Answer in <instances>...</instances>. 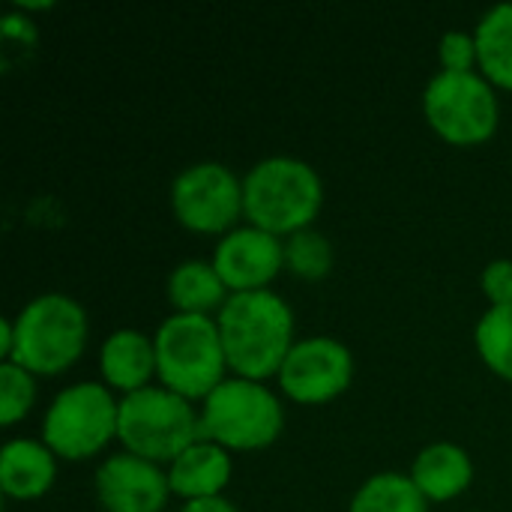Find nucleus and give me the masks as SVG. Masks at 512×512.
<instances>
[{"mask_svg":"<svg viewBox=\"0 0 512 512\" xmlns=\"http://www.w3.org/2000/svg\"><path fill=\"white\" fill-rule=\"evenodd\" d=\"M87 336L90 321L84 306L63 291H48L24 303L15 318L0 321V357L36 378H51L81 360Z\"/></svg>","mask_w":512,"mask_h":512,"instance_id":"nucleus-1","label":"nucleus"},{"mask_svg":"<svg viewBox=\"0 0 512 512\" xmlns=\"http://www.w3.org/2000/svg\"><path fill=\"white\" fill-rule=\"evenodd\" d=\"M216 324L222 333L228 369L237 378H276L297 342L294 309L273 288L231 294L219 309Z\"/></svg>","mask_w":512,"mask_h":512,"instance_id":"nucleus-2","label":"nucleus"},{"mask_svg":"<svg viewBox=\"0 0 512 512\" xmlns=\"http://www.w3.org/2000/svg\"><path fill=\"white\" fill-rule=\"evenodd\" d=\"M246 222L276 237L315 228L324 207L321 174L297 156H267L243 174Z\"/></svg>","mask_w":512,"mask_h":512,"instance_id":"nucleus-3","label":"nucleus"},{"mask_svg":"<svg viewBox=\"0 0 512 512\" xmlns=\"http://www.w3.org/2000/svg\"><path fill=\"white\" fill-rule=\"evenodd\" d=\"M153 342L156 381L189 402H204L231 372L213 315L171 312L156 327Z\"/></svg>","mask_w":512,"mask_h":512,"instance_id":"nucleus-4","label":"nucleus"},{"mask_svg":"<svg viewBox=\"0 0 512 512\" xmlns=\"http://www.w3.org/2000/svg\"><path fill=\"white\" fill-rule=\"evenodd\" d=\"M201 438L228 453L273 447L285 432V405L264 381L228 375L198 408Z\"/></svg>","mask_w":512,"mask_h":512,"instance_id":"nucleus-5","label":"nucleus"},{"mask_svg":"<svg viewBox=\"0 0 512 512\" xmlns=\"http://www.w3.org/2000/svg\"><path fill=\"white\" fill-rule=\"evenodd\" d=\"M201 438V414L195 402L150 384L138 393L120 396L117 441L120 450L156 465H171L183 450Z\"/></svg>","mask_w":512,"mask_h":512,"instance_id":"nucleus-6","label":"nucleus"},{"mask_svg":"<svg viewBox=\"0 0 512 512\" xmlns=\"http://www.w3.org/2000/svg\"><path fill=\"white\" fill-rule=\"evenodd\" d=\"M120 399L102 381H75L63 387L42 417V441L57 459L87 462L117 441Z\"/></svg>","mask_w":512,"mask_h":512,"instance_id":"nucleus-7","label":"nucleus"},{"mask_svg":"<svg viewBox=\"0 0 512 512\" xmlns=\"http://www.w3.org/2000/svg\"><path fill=\"white\" fill-rule=\"evenodd\" d=\"M423 117L447 144L480 147L501 126V96L483 72L441 69L423 87Z\"/></svg>","mask_w":512,"mask_h":512,"instance_id":"nucleus-8","label":"nucleus"},{"mask_svg":"<svg viewBox=\"0 0 512 512\" xmlns=\"http://www.w3.org/2000/svg\"><path fill=\"white\" fill-rule=\"evenodd\" d=\"M171 210L186 231L222 237L246 219L243 177L216 159L192 162L171 180Z\"/></svg>","mask_w":512,"mask_h":512,"instance_id":"nucleus-9","label":"nucleus"},{"mask_svg":"<svg viewBox=\"0 0 512 512\" xmlns=\"http://www.w3.org/2000/svg\"><path fill=\"white\" fill-rule=\"evenodd\" d=\"M354 372L357 363L351 348L336 336L318 333L294 342L276 375V384L282 396L297 405H327L351 387Z\"/></svg>","mask_w":512,"mask_h":512,"instance_id":"nucleus-10","label":"nucleus"},{"mask_svg":"<svg viewBox=\"0 0 512 512\" xmlns=\"http://www.w3.org/2000/svg\"><path fill=\"white\" fill-rule=\"evenodd\" d=\"M210 261L231 294L264 291L285 270V240L246 222L216 240Z\"/></svg>","mask_w":512,"mask_h":512,"instance_id":"nucleus-11","label":"nucleus"},{"mask_svg":"<svg viewBox=\"0 0 512 512\" xmlns=\"http://www.w3.org/2000/svg\"><path fill=\"white\" fill-rule=\"evenodd\" d=\"M93 492L105 512H162L171 498L168 468L120 450L99 462Z\"/></svg>","mask_w":512,"mask_h":512,"instance_id":"nucleus-12","label":"nucleus"},{"mask_svg":"<svg viewBox=\"0 0 512 512\" xmlns=\"http://www.w3.org/2000/svg\"><path fill=\"white\" fill-rule=\"evenodd\" d=\"M99 372H102V384L120 396L150 387L156 378L153 336L135 327H120L108 333L99 345Z\"/></svg>","mask_w":512,"mask_h":512,"instance_id":"nucleus-13","label":"nucleus"},{"mask_svg":"<svg viewBox=\"0 0 512 512\" xmlns=\"http://www.w3.org/2000/svg\"><path fill=\"white\" fill-rule=\"evenodd\" d=\"M57 462L42 438H9L0 450V492L12 501H39L57 480Z\"/></svg>","mask_w":512,"mask_h":512,"instance_id":"nucleus-14","label":"nucleus"},{"mask_svg":"<svg viewBox=\"0 0 512 512\" xmlns=\"http://www.w3.org/2000/svg\"><path fill=\"white\" fill-rule=\"evenodd\" d=\"M231 477H234V453H228L225 447L207 438H198L189 450H183L168 465L171 495H177L180 501L219 498L225 495Z\"/></svg>","mask_w":512,"mask_h":512,"instance_id":"nucleus-15","label":"nucleus"},{"mask_svg":"<svg viewBox=\"0 0 512 512\" xmlns=\"http://www.w3.org/2000/svg\"><path fill=\"white\" fill-rule=\"evenodd\" d=\"M408 474L429 504H447L471 489L477 468L465 447L453 441H435L414 456Z\"/></svg>","mask_w":512,"mask_h":512,"instance_id":"nucleus-16","label":"nucleus"},{"mask_svg":"<svg viewBox=\"0 0 512 512\" xmlns=\"http://www.w3.org/2000/svg\"><path fill=\"white\" fill-rule=\"evenodd\" d=\"M165 297L174 312L180 315H219V309L228 303L231 291L216 273L213 261L204 258H186L180 261L168 279H165Z\"/></svg>","mask_w":512,"mask_h":512,"instance_id":"nucleus-17","label":"nucleus"},{"mask_svg":"<svg viewBox=\"0 0 512 512\" xmlns=\"http://www.w3.org/2000/svg\"><path fill=\"white\" fill-rule=\"evenodd\" d=\"M477 54H480V72L498 87L512 93V3L489 6L477 27Z\"/></svg>","mask_w":512,"mask_h":512,"instance_id":"nucleus-18","label":"nucleus"},{"mask_svg":"<svg viewBox=\"0 0 512 512\" xmlns=\"http://www.w3.org/2000/svg\"><path fill=\"white\" fill-rule=\"evenodd\" d=\"M429 507L432 504L414 486L411 474L378 471L351 495L348 512H429Z\"/></svg>","mask_w":512,"mask_h":512,"instance_id":"nucleus-19","label":"nucleus"},{"mask_svg":"<svg viewBox=\"0 0 512 512\" xmlns=\"http://www.w3.org/2000/svg\"><path fill=\"white\" fill-rule=\"evenodd\" d=\"M474 345L480 360L504 381L512 384V306H489L477 327Z\"/></svg>","mask_w":512,"mask_h":512,"instance_id":"nucleus-20","label":"nucleus"},{"mask_svg":"<svg viewBox=\"0 0 512 512\" xmlns=\"http://www.w3.org/2000/svg\"><path fill=\"white\" fill-rule=\"evenodd\" d=\"M333 258V243L318 228H303L285 237V270H291L297 279L321 282L333 270Z\"/></svg>","mask_w":512,"mask_h":512,"instance_id":"nucleus-21","label":"nucleus"},{"mask_svg":"<svg viewBox=\"0 0 512 512\" xmlns=\"http://www.w3.org/2000/svg\"><path fill=\"white\" fill-rule=\"evenodd\" d=\"M36 405V375L15 363L0 366V423L9 429L21 423Z\"/></svg>","mask_w":512,"mask_h":512,"instance_id":"nucleus-22","label":"nucleus"},{"mask_svg":"<svg viewBox=\"0 0 512 512\" xmlns=\"http://www.w3.org/2000/svg\"><path fill=\"white\" fill-rule=\"evenodd\" d=\"M438 60L444 72H480L474 30H447L438 42Z\"/></svg>","mask_w":512,"mask_h":512,"instance_id":"nucleus-23","label":"nucleus"},{"mask_svg":"<svg viewBox=\"0 0 512 512\" xmlns=\"http://www.w3.org/2000/svg\"><path fill=\"white\" fill-rule=\"evenodd\" d=\"M480 288L489 300V306H512V261L495 258L480 273Z\"/></svg>","mask_w":512,"mask_h":512,"instance_id":"nucleus-24","label":"nucleus"},{"mask_svg":"<svg viewBox=\"0 0 512 512\" xmlns=\"http://www.w3.org/2000/svg\"><path fill=\"white\" fill-rule=\"evenodd\" d=\"M0 33H3L6 39H21V42H33V39H36V27H33V21L27 18V12H21V9H12V12L3 15Z\"/></svg>","mask_w":512,"mask_h":512,"instance_id":"nucleus-25","label":"nucleus"},{"mask_svg":"<svg viewBox=\"0 0 512 512\" xmlns=\"http://www.w3.org/2000/svg\"><path fill=\"white\" fill-rule=\"evenodd\" d=\"M177 512H240L237 504L225 495L219 498H198V501H183V507Z\"/></svg>","mask_w":512,"mask_h":512,"instance_id":"nucleus-26","label":"nucleus"},{"mask_svg":"<svg viewBox=\"0 0 512 512\" xmlns=\"http://www.w3.org/2000/svg\"><path fill=\"white\" fill-rule=\"evenodd\" d=\"M51 6H54V0H15V9H21V12H45Z\"/></svg>","mask_w":512,"mask_h":512,"instance_id":"nucleus-27","label":"nucleus"}]
</instances>
